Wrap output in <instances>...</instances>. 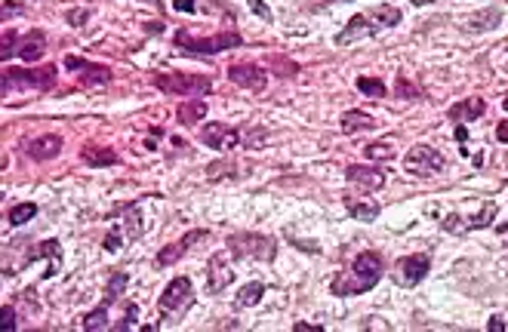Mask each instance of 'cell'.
I'll list each match as a JSON object with an SVG mask.
<instances>
[{"mask_svg": "<svg viewBox=\"0 0 508 332\" xmlns=\"http://www.w3.org/2000/svg\"><path fill=\"white\" fill-rule=\"evenodd\" d=\"M385 274V262L379 253H360L355 262H351V271L342 274L333 280V295H342V299H348V295H360V292H369L373 286L382 280Z\"/></svg>", "mask_w": 508, "mask_h": 332, "instance_id": "1", "label": "cell"}, {"mask_svg": "<svg viewBox=\"0 0 508 332\" xmlns=\"http://www.w3.org/2000/svg\"><path fill=\"white\" fill-rule=\"evenodd\" d=\"M55 87V65H43L37 71L28 68H4L0 74V89H4V99H9L13 92L22 89H34V92H46Z\"/></svg>", "mask_w": 508, "mask_h": 332, "instance_id": "2", "label": "cell"}, {"mask_svg": "<svg viewBox=\"0 0 508 332\" xmlns=\"http://www.w3.org/2000/svg\"><path fill=\"white\" fill-rule=\"evenodd\" d=\"M228 253L234 258H253V262H271L277 255V243L268 234H256V231H237L225 240Z\"/></svg>", "mask_w": 508, "mask_h": 332, "instance_id": "3", "label": "cell"}, {"mask_svg": "<svg viewBox=\"0 0 508 332\" xmlns=\"http://www.w3.org/2000/svg\"><path fill=\"white\" fill-rule=\"evenodd\" d=\"M244 43V37L237 31H222V34H212V37H194L182 28V31H175V46H179L182 52H191V55H216L222 50H237V46Z\"/></svg>", "mask_w": 508, "mask_h": 332, "instance_id": "4", "label": "cell"}, {"mask_svg": "<svg viewBox=\"0 0 508 332\" xmlns=\"http://www.w3.org/2000/svg\"><path fill=\"white\" fill-rule=\"evenodd\" d=\"M151 83L166 96H207V92H212V80L203 77V74H151Z\"/></svg>", "mask_w": 508, "mask_h": 332, "instance_id": "5", "label": "cell"}, {"mask_svg": "<svg viewBox=\"0 0 508 332\" xmlns=\"http://www.w3.org/2000/svg\"><path fill=\"white\" fill-rule=\"evenodd\" d=\"M404 170L416 175V179H431V175L447 170V157L431 145H413L404 157Z\"/></svg>", "mask_w": 508, "mask_h": 332, "instance_id": "6", "label": "cell"}, {"mask_svg": "<svg viewBox=\"0 0 508 332\" xmlns=\"http://www.w3.org/2000/svg\"><path fill=\"white\" fill-rule=\"evenodd\" d=\"M191 304H194L191 280H188V277H175V280L166 283V289L161 292V301H157V308H161L163 317H173V314L188 311Z\"/></svg>", "mask_w": 508, "mask_h": 332, "instance_id": "7", "label": "cell"}, {"mask_svg": "<svg viewBox=\"0 0 508 332\" xmlns=\"http://www.w3.org/2000/svg\"><path fill=\"white\" fill-rule=\"evenodd\" d=\"M428 271H431V258L425 253H413V255L397 258V265L391 271V280L397 286H404V289H410V286L422 283L425 277H428Z\"/></svg>", "mask_w": 508, "mask_h": 332, "instance_id": "8", "label": "cell"}, {"mask_svg": "<svg viewBox=\"0 0 508 332\" xmlns=\"http://www.w3.org/2000/svg\"><path fill=\"white\" fill-rule=\"evenodd\" d=\"M65 68H68V71H80L77 80L83 83V87H105V83H111V77H114V71H111L108 65L83 62V59H77V55H68V59H65Z\"/></svg>", "mask_w": 508, "mask_h": 332, "instance_id": "9", "label": "cell"}, {"mask_svg": "<svg viewBox=\"0 0 508 332\" xmlns=\"http://www.w3.org/2000/svg\"><path fill=\"white\" fill-rule=\"evenodd\" d=\"M228 80L234 87H244V89H253V92H262L268 87V71L259 68L253 62H234L228 68Z\"/></svg>", "mask_w": 508, "mask_h": 332, "instance_id": "10", "label": "cell"}, {"mask_svg": "<svg viewBox=\"0 0 508 332\" xmlns=\"http://www.w3.org/2000/svg\"><path fill=\"white\" fill-rule=\"evenodd\" d=\"M244 129H234V126H225V123H207L200 129V142L207 148H216V151H228L244 142Z\"/></svg>", "mask_w": 508, "mask_h": 332, "instance_id": "11", "label": "cell"}, {"mask_svg": "<svg viewBox=\"0 0 508 332\" xmlns=\"http://www.w3.org/2000/svg\"><path fill=\"white\" fill-rule=\"evenodd\" d=\"M345 179L351 188H360L364 194L369 191H379L385 184V170H379V166H360V163H351L345 170Z\"/></svg>", "mask_w": 508, "mask_h": 332, "instance_id": "12", "label": "cell"}, {"mask_svg": "<svg viewBox=\"0 0 508 332\" xmlns=\"http://www.w3.org/2000/svg\"><path fill=\"white\" fill-rule=\"evenodd\" d=\"M382 25H373V16H351L348 25L336 34V46H348V43H357V40H367V37L379 34Z\"/></svg>", "mask_w": 508, "mask_h": 332, "instance_id": "13", "label": "cell"}, {"mask_svg": "<svg viewBox=\"0 0 508 332\" xmlns=\"http://www.w3.org/2000/svg\"><path fill=\"white\" fill-rule=\"evenodd\" d=\"M210 237V231H191V234H185V237H179L175 243H170V246H163L161 253L154 255V262L161 265V267H170V265H175L179 258L188 253V249L194 246V243H200V240H207Z\"/></svg>", "mask_w": 508, "mask_h": 332, "instance_id": "14", "label": "cell"}, {"mask_svg": "<svg viewBox=\"0 0 508 332\" xmlns=\"http://www.w3.org/2000/svg\"><path fill=\"white\" fill-rule=\"evenodd\" d=\"M62 148H65V142L59 135H37L25 145V154L31 157L34 163H46V160H55V157L62 154Z\"/></svg>", "mask_w": 508, "mask_h": 332, "instance_id": "15", "label": "cell"}, {"mask_svg": "<svg viewBox=\"0 0 508 332\" xmlns=\"http://www.w3.org/2000/svg\"><path fill=\"white\" fill-rule=\"evenodd\" d=\"M207 283H210V292L212 295H219V292H225L231 283H234V271H231V265H228V258L225 255H212L210 258V265H207Z\"/></svg>", "mask_w": 508, "mask_h": 332, "instance_id": "16", "label": "cell"}, {"mask_svg": "<svg viewBox=\"0 0 508 332\" xmlns=\"http://www.w3.org/2000/svg\"><path fill=\"white\" fill-rule=\"evenodd\" d=\"M484 111H487V101L471 96V99H462L456 105H450L447 114H450V120H456V123H475L477 117H484Z\"/></svg>", "mask_w": 508, "mask_h": 332, "instance_id": "17", "label": "cell"}, {"mask_svg": "<svg viewBox=\"0 0 508 332\" xmlns=\"http://www.w3.org/2000/svg\"><path fill=\"white\" fill-rule=\"evenodd\" d=\"M43 46H46V37H43L40 28H34V31H28L22 40H18V59L22 62H40Z\"/></svg>", "mask_w": 508, "mask_h": 332, "instance_id": "18", "label": "cell"}, {"mask_svg": "<svg viewBox=\"0 0 508 332\" xmlns=\"http://www.w3.org/2000/svg\"><path fill=\"white\" fill-rule=\"evenodd\" d=\"M345 209L351 218L364 221V225H369V221L379 218V212H382V206H379L376 200H364V197H345Z\"/></svg>", "mask_w": 508, "mask_h": 332, "instance_id": "19", "label": "cell"}, {"mask_svg": "<svg viewBox=\"0 0 508 332\" xmlns=\"http://www.w3.org/2000/svg\"><path fill=\"white\" fill-rule=\"evenodd\" d=\"M376 126V120L369 117V114H364V111H345L342 114V120H339V129L345 135H355V133H367V129H373Z\"/></svg>", "mask_w": 508, "mask_h": 332, "instance_id": "20", "label": "cell"}, {"mask_svg": "<svg viewBox=\"0 0 508 332\" xmlns=\"http://www.w3.org/2000/svg\"><path fill=\"white\" fill-rule=\"evenodd\" d=\"M203 117H207V101L203 99H188V101H182V105L175 108V120H179L182 126L200 123Z\"/></svg>", "mask_w": 508, "mask_h": 332, "instance_id": "21", "label": "cell"}, {"mask_svg": "<svg viewBox=\"0 0 508 332\" xmlns=\"http://www.w3.org/2000/svg\"><path fill=\"white\" fill-rule=\"evenodd\" d=\"M80 160L90 163V166H114V163H117V154H114V148L87 145V148L80 151Z\"/></svg>", "mask_w": 508, "mask_h": 332, "instance_id": "22", "label": "cell"}, {"mask_svg": "<svg viewBox=\"0 0 508 332\" xmlns=\"http://www.w3.org/2000/svg\"><path fill=\"white\" fill-rule=\"evenodd\" d=\"M117 216H124V228H126V237L129 240L142 237V216H139V203H124V206H117Z\"/></svg>", "mask_w": 508, "mask_h": 332, "instance_id": "23", "label": "cell"}, {"mask_svg": "<svg viewBox=\"0 0 508 332\" xmlns=\"http://www.w3.org/2000/svg\"><path fill=\"white\" fill-rule=\"evenodd\" d=\"M262 295H265V283H259V280L240 286L234 295V308H253V304L262 301Z\"/></svg>", "mask_w": 508, "mask_h": 332, "instance_id": "24", "label": "cell"}, {"mask_svg": "<svg viewBox=\"0 0 508 332\" xmlns=\"http://www.w3.org/2000/svg\"><path fill=\"white\" fill-rule=\"evenodd\" d=\"M108 308H111V304H105V301H102L99 308H92L87 317H83V329H87V332L105 329V326H108Z\"/></svg>", "mask_w": 508, "mask_h": 332, "instance_id": "25", "label": "cell"}, {"mask_svg": "<svg viewBox=\"0 0 508 332\" xmlns=\"http://www.w3.org/2000/svg\"><path fill=\"white\" fill-rule=\"evenodd\" d=\"M499 25V9H487V13H477L468 18L465 31H490V28Z\"/></svg>", "mask_w": 508, "mask_h": 332, "instance_id": "26", "label": "cell"}, {"mask_svg": "<svg viewBox=\"0 0 508 332\" xmlns=\"http://www.w3.org/2000/svg\"><path fill=\"white\" fill-rule=\"evenodd\" d=\"M237 163L234 160H219V163H210L207 166V179L210 182H219V179H237Z\"/></svg>", "mask_w": 508, "mask_h": 332, "instance_id": "27", "label": "cell"}, {"mask_svg": "<svg viewBox=\"0 0 508 332\" xmlns=\"http://www.w3.org/2000/svg\"><path fill=\"white\" fill-rule=\"evenodd\" d=\"M369 16L376 18L382 28H391V25H397L401 22V9L397 6H391V4H382V6H376V9H369Z\"/></svg>", "mask_w": 508, "mask_h": 332, "instance_id": "28", "label": "cell"}, {"mask_svg": "<svg viewBox=\"0 0 508 332\" xmlns=\"http://www.w3.org/2000/svg\"><path fill=\"white\" fill-rule=\"evenodd\" d=\"M37 216V203H16L13 209H9V225L18 228L25 225V221H31Z\"/></svg>", "mask_w": 508, "mask_h": 332, "instance_id": "29", "label": "cell"}, {"mask_svg": "<svg viewBox=\"0 0 508 332\" xmlns=\"http://www.w3.org/2000/svg\"><path fill=\"white\" fill-rule=\"evenodd\" d=\"M126 283H129V277H126L124 271H117V274L108 280V289H105V299H102V301H105V304H114V301L120 299V295H124Z\"/></svg>", "mask_w": 508, "mask_h": 332, "instance_id": "30", "label": "cell"}, {"mask_svg": "<svg viewBox=\"0 0 508 332\" xmlns=\"http://www.w3.org/2000/svg\"><path fill=\"white\" fill-rule=\"evenodd\" d=\"M355 87L364 92V96H369V99H385V92H388L385 83L379 80V77H357Z\"/></svg>", "mask_w": 508, "mask_h": 332, "instance_id": "31", "label": "cell"}, {"mask_svg": "<svg viewBox=\"0 0 508 332\" xmlns=\"http://www.w3.org/2000/svg\"><path fill=\"white\" fill-rule=\"evenodd\" d=\"M367 157H369V160L388 163V160H394V157H397V151H394L391 142H373V145H367Z\"/></svg>", "mask_w": 508, "mask_h": 332, "instance_id": "32", "label": "cell"}, {"mask_svg": "<svg viewBox=\"0 0 508 332\" xmlns=\"http://www.w3.org/2000/svg\"><path fill=\"white\" fill-rule=\"evenodd\" d=\"M59 255H62V249H59V243H55V240H43L40 246L34 249L31 255L25 258V265H31L34 258H53V262H59Z\"/></svg>", "mask_w": 508, "mask_h": 332, "instance_id": "33", "label": "cell"}, {"mask_svg": "<svg viewBox=\"0 0 508 332\" xmlns=\"http://www.w3.org/2000/svg\"><path fill=\"white\" fill-rule=\"evenodd\" d=\"M493 218H496V203H487L484 209L477 212L475 218H468V231H480V228H490L493 225Z\"/></svg>", "mask_w": 508, "mask_h": 332, "instance_id": "34", "label": "cell"}, {"mask_svg": "<svg viewBox=\"0 0 508 332\" xmlns=\"http://www.w3.org/2000/svg\"><path fill=\"white\" fill-rule=\"evenodd\" d=\"M441 228L447 231V234H468V218L459 216V212H450V216L441 221Z\"/></svg>", "mask_w": 508, "mask_h": 332, "instance_id": "35", "label": "cell"}, {"mask_svg": "<svg viewBox=\"0 0 508 332\" xmlns=\"http://www.w3.org/2000/svg\"><path fill=\"white\" fill-rule=\"evenodd\" d=\"M394 96L397 99H419L422 89L416 87V83L406 80V74H397V87H394Z\"/></svg>", "mask_w": 508, "mask_h": 332, "instance_id": "36", "label": "cell"}, {"mask_svg": "<svg viewBox=\"0 0 508 332\" xmlns=\"http://www.w3.org/2000/svg\"><path fill=\"white\" fill-rule=\"evenodd\" d=\"M18 40H22V37H16L13 31H6V34H4V50H0V59H4V62L13 59V52H18V50H16Z\"/></svg>", "mask_w": 508, "mask_h": 332, "instance_id": "37", "label": "cell"}, {"mask_svg": "<svg viewBox=\"0 0 508 332\" xmlns=\"http://www.w3.org/2000/svg\"><path fill=\"white\" fill-rule=\"evenodd\" d=\"M271 68H281V77H293V74L299 71V65L290 62V59H283V55H274V59H271Z\"/></svg>", "mask_w": 508, "mask_h": 332, "instance_id": "38", "label": "cell"}, {"mask_svg": "<svg viewBox=\"0 0 508 332\" xmlns=\"http://www.w3.org/2000/svg\"><path fill=\"white\" fill-rule=\"evenodd\" d=\"M136 317H139V304H133V301H129L126 304V314H124V320H120L117 323V332H124V329H129V326H136Z\"/></svg>", "mask_w": 508, "mask_h": 332, "instance_id": "39", "label": "cell"}, {"mask_svg": "<svg viewBox=\"0 0 508 332\" xmlns=\"http://www.w3.org/2000/svg\"><path fill=\"white\" fill-rule=\"evenodd\" d=\"M247 4H249V9H253L256 16H262L265 22H271V9L265 6V0H247Z\"/></svg>", "mask_w": 508, "mask_h": 332, "instance_id": "40", "label": "cell"}, {"mask_svg": "<svg viewBox=\"0 0 508 332\" xmlns=\"http://www.w3.org/2000/svg\"><path fill=\"white\" fill-rule=\"evenodd\" d=\"M120 243H124V240H120V231H111V234L105 237V253H117Z\"/></svg>", "mask_w": 508, "mask_h": 332, "instance_id": "41", "label": "cell"}, {"mask_svg": "<svg viewBox=\"0 0 508 332\" xmlns=\"http://www.w3.org/2000/svg\"><path fill=\"white\" fill-rule=\"evenodd\" d=\"M16 326H18V320H16V311L9 308V304H6V308H4V329H9V332H13Z\"/></svg>", "mask_w": 508, "mask_h": 332, "instance_id": "42", "label": "cell"}, {"mask_svg": "<svg viewBox=\"0 0 508 332\" xmlns=\"http://www.w3.org/2000/svg\"><path fill=\"white\" fill-rule=\"evenodd\" d=\"M87 18H90L87 9H71V13H68V22L77 25V28H80V22H87Z\"/></svg>", "mask_w": 508, "mask_h": 332, "instance_id": "43", "label": "cell"}, {"mask_svg": "<svg viewBox=\"0 0 508 332\" xmlns=\"http://www.w3.org/2000/svg\"><path fill=\"white\" fill-rule=\"evenodd\" d=\"M173 9L175 13H194L198 6H194V0H173Z\"/></svg>", "mask_w": 508, "mask_h": 332, "instance_id": "44", "label": "cell"}, {"mask_svg": "<svg viewBox=\"0 0 508 332\" xmlns=\"http://www.w3.org/2000/svg\"><path fill=\"white\" fill-rule=\"evenodd\" d=\"M496 138L499 142H508V120H502V123L496 126Z\"/></svg>", "mask_w": 508, "mask_h": 332, "instance_id": "45", "label": "cell"}, {"mask_svg": "<svg viewBox=\"0 0 508 332\" xmlns=\"http://www.w3.org/2000/svg\"><path fill=\"white\" fill-rule=\"evenodd\" d=\"M490 332H505L502 317H493V320H490Z\"/></svg>", "mask_w": 508, "mask_h": 332, "instance_id": "46", "label": "cell"}, {"mask_svg": "<svg viewBox=\"0 0 508 332\" xmlns=\"http://www.w3.org/2000/svg\"><path fill=\"white\" fill-rule=\"evenodd\" d=\"M296 332H308V329H314V332H320V326H311V323H296L293 326Z\"/></svg>", "mask_w": 508, "mask_h": 332, "instance_id": "47", "label": "cell"}, {"mask_svg": "<svg viewBox=\"0 0 508 332\" xmlns=\"http://www.w3.org/2000/svg\"><path fill=\"white\" fill-rule=\"evenodd\" d=\"M456 138H459V142H465V138H468V129H465V123H459V126H456Z\"/></svg>", "mask_w": 508, "mask_h": 332, "instance_id": "48", "label": "cell"}, {"mask_svg": "<svg viewBox=\"0 0 508 332\" xmlns=\"http://www.w3.org/2000/svg\"><path fill=\"white\" fill-rule=\"evenodd\" d=\"M413 4H416V6H425V4H431V0H413Z\"/></svg>", "mask_w": 508, "mask_h": 332, "instance_id": "49", "label": "cell"}, {"mask_svg": "<svg viewBox=\"0 0 508 332\" xmlns=\"http://www.w3.org/2000/svg\"><path fill=\"white\" fill-rule=\"evenodd\" d=\"M499 231H502V234H505V237H508V228H499Z\"/></svg>", "mask_w": 508, "mask_h": 332, "instance_id": "50", "label": "cell"}, {"mask_svg": "<svg viewBox=\"0 0 508 332\" xmlns=\"http://www.w3.org/2000/svg\"><path fill=\"white\" fill-rule=\"evenodd\" d=\"M505 111H508V99H505Z\"/></svg>", "mask_w": 508, "mask_h": 332, "instance_id": "51", "label": "cell"}]
</instances>
